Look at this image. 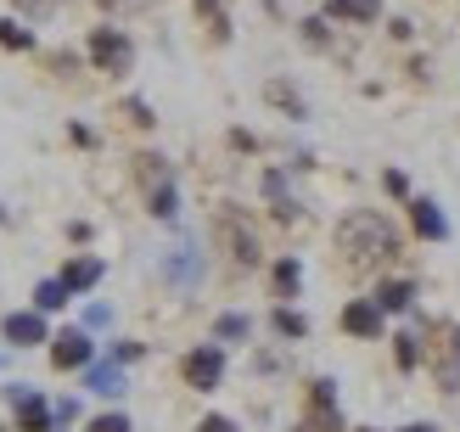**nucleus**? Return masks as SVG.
Returning <instances> with one entry per match:
<instances>
[{
  "label": "nucleus",
  "mask_w": 460,
  "mask_h": 432,
  "mask_svg": "<svg viewBox=\"0 0 460 432\" xmlns=\"http://www.w3.org/2000/svg\"><path fill=\"white\" fill-rule=\"evenodd\" d=\"M90 432H129V416L107 410V416H96V421H90Z\"/></svg>",
  "instance_id": "obj_28"
},
{
  "label": "nucleus",
  "mask_w": 460,
  "mask_h": 432,
  "mask_svg": "<svg viewBox=\"0 0 460 432\" xmlns=\"http://www.w3.org/2000/svg\"><path fill=\"white\" fill-rule=\"evenodd\" d=\"M0 331H6V343H17V348L51 343V337H45V314H40V309H17V314H6V321H0Z\"/></svg>",
  "instance_id": "obj_9"
},
{
  "label": "nucleus",
  "mask_w": 460,
  "mask_h": 432,
  "mask_svg": "<svg viewBox=\"0 0 460 432\" xmlns=\"http://www.w3.org/2000/svg\"><path fill=\"white\" fill-rule=\"evenodd\" d=\"M180 371H186V382H191L197 393H214L219 376H225V348L219 343H202V348L186 354V366H180Z\"/></svg>",
  "instance_id": "obj_5"
},
{
  "label": "nucleus",
  "mask_w": 460,
  "mask_h": 432,
  "mask_svg": "<svg viewBox=\"0 0 460 432\" xmlns=\"http://www.w3.org/2000/svg\"><path fill=\"white\" fill-rule=\"evenodd\" d=\"M102 6H124V0H102Z\"/></svg>",
  "instance_id": "obj_36"
},
{
  "label": "nucleus",
  "mask_w": 460,
  "mask_h": 432,
  "mask_svg": "<svg viewBox=\"0 0 460 432\" xmlns=\"http://www.w3.org/2000/svg\"><path fill=\"white\" fill-rule=\"evenodd\" d=\"M51 6H57V0H17V12H29V17H45Z\"/></svg>",
  "instance_id": "obj_32"
},
{
  "label": "nucleus",
  "mask_w": 460,
  "mask_h": 432,
  "mask_svg": "<svg viewBox=\"0 0 460 432\" xmlns=\"http://www.w3.org/2000/svg\"><path fill=\"white\" fill-rule=\"evenodd\" d=\"M90 62H96L102 74L124 79L129 67H135V40L124 29H90Z\"/></svg>",
  "instance_id": "obj_3"
},
{
  "label": "nucleus",
  "mask_w": 460,
  "mask_h": 432,
  "mask_svg": "<svg viewBox=\"0 0 460 432\" xmlns=\"http://www.w3.org/2000/svg\"><path fill=\"white\" fill-rule=\"evenodd\" d=\"M12 404H17V427H22V432H51L57 410H51V404H45L34 388H12Z\"/></svg>",
  "instance_id": "obj_10"
},
{
  "label": "nucleus",
  "mask_w": 460,
  "mask_h": 432,
  "mask_svg": "<svg viewBox=\"0 0 460 432\" xmlns=\"http://www.w3.org/2000/svg\"><path fill=\"white\" fill-rule=\"evenodd\" d=\"M342 331H349V337H365V343H371V337H382V309H376V298H354L349 309H342Z\"/></svg>",
  "instance_id": "obj_11"
},
{
  "label": "nucleus",
  "mask_w": 460,
  "mask_h": 432,
  "mask_svg": "<svg viewBox=\"0 0 460 432\" xmlns=\"http://www.w3.org/2000/svg\"><path fill=\"white\" fill-rule=\"evenodd\" d=\"M421 354H427V348H421V337H416V331H399V337H394V359H399V371H416V366H421Z\"/></svg>",
  "instance_id": "obj_19"
},
{
  "label": "nucleus",
  "mask_w": 460,
  "mask_h": 432,
  "mask_svg": "<svg viewBox=\"0 0 460 432\" xmlns=\"http://www.w3.org/2000/svg\"><path fill=\"white\" fill-rule=\"evenodd\" d=\"M90 393H102V399H119L124 393V366L119 359H107V366H90Z\"/></svg>",
  "instance_id": "obj_16"
},
{
  "label": "nucleus",
  "mask_w": 460,
  "mask_h": 432,
  "mask_svg": "<svg viewBox=\"0 0 460 432\" xmlns=\"http://www.w3.org/2000/svg\"><path fill=\"white\" fill-rule=\"evenodd\" d=\"M394 259H399V231L387 225V214L359 208L337 225V264L349 276H371V269L394 264Z\"/></svg>",
  "instance_id": "obj_1"
},
{
  "label": "nucleus",
  "mask_w": 460,
  "mask_h": 432,
  "mask_svg": "<svg viewBox=\"0 0 460 432\" xmlns=\"http://www.w3.org/2000/svg\"><path fill=\"white\" fill-rule=\"evenodd\" d=\"M247 331H252L247 314H219V321H214V343H242Z\"/></svg>",
  "instance_id": "obj_21"
},
{
  "label": "nucleus",
  "mask_w": 460,
  "mask_h": 432,
  "mask_svg": "<svg viewBox=\"0 0 460 432\" xmlns=\"http://www.w3.org/2000/svg\"><path fill=\"white\" fill-rule=\"evenodd\" d=\"M427 366H432V382L444 393H460V326L455 321L427 326Z\"/></svg>",
  "instance_id": "obj_2"
},
{
  "label": "nucleus",
  "mask_w": 460,
  "mask_h": 432,
  "mask_svg": "<svg viewBox=\"0 0 460 432\" xmlns=\"http://www.w3.org/2000/svg\"><path fill=\"white\" fill-rule=\"evenodd\" d=\"M404 432H438V427H432V421H416V427H404Z\"/></svg>",
  "instance_id": "obj_35"
},
{
  "label": "nucleus",
  "mask_w": 460,
  "mask_h": 432,
  "mask_svg": "<svg viewBox=\"0 0 460 432\" xmlns=\"http://www.w3.org/2000/svg\"><path fill=\"white\" fill-rule=\"evenodd\" d=\"M135 180H141V191H146V197L174 186V174H169V163H164L157 152H141V157H135Z\"/></svg>",
  "instance_id": "obj_14"
},
{
  "label": "nucleus",
  "mask_w": 460,
  "mask_h": 432,
  "mask_svg": "<svg viewBox=\"0 0 460 432\" xmlns=\"http://www.w3.org/2000/svg\"><path fill=\"white\" fill-rule=\"evenodd\" d=\"M326 17L354 22V29H371V22L382 17V0H326Z\"/></svg>",
  "instance_id": "obj_13"
},
{
  "label": "nucleus",
  "mask_w": 460,
  "mask_h": 432,
  "mask_svg": "<svg viewBox=\"0 0 460 432\" xmlns=\"http://www.w3.org/2000/svg\"><path fill=\"white\" fill-rule=\"evenodd\" d=\"M197 12L208 17V29H214V40H230V22H225V6H219V0H197Z\"/></svg>",
  "instance_id": "obj_26"
},
{
  "label": "nucleus",
  "mask_w": 460,
  "mask_h": 432,
  "mask_svg": "<svg viewBox=\"0 0 460 432\" xmlns=\"http://www.w3.org/2000/svg\"><path fill=\"white\" fill-rule=\"evenodd\" d=\"M365 432H371V427H365Z\"/></svg>",
  "instance_id": "obj_37"
},
{
  "label": "nucleus",
  "mask_w": 460,
  "mask_h": 432,
  "mask_svg": "<svg viewBox=\"0 0 460 432\" xmlns=\"http://www.w3.org/2000/svg\"><path fill=\"white\" fill-rule=\"evenodd\" d=\"M0 45H6V51H29V45H34V29H22V22H12V17H0Z\"/></svg>",
  "instance_id": "obj_24"
},
{
  "label": "nucleus",
  "mask_w": 460,
  "mask_h": 432,
  "mask_svg": "<svg viewBox=\"0 0 460 432\" xmlns=\"http://www.w3.org/2000/svg\"><path fill=\"white\" fill-rule=\"evenodd\" d=\"M51 410H57V421H79V404H74V399H57Z\"/></svg>",
  "instance_id": "obj_33"
},
{
  "label": "nucleus",
  "mask_w": 460,
  "mask_h": 432,
  "mask_svg": "<svg viewBox=\"0 0 460 432\" xmlns=\"http://www.w3.org/2000/svg\"><path fill=\"white\" fill-rule=\"evenodd\" d=\"M214 236L225 242V253L236 259V264H259L264 259V247H259V231L236 214V208H219V219H214Z\"/></svg>",
  "instance_id": "obj_4"
},
{
  "label": "nucleus",
  "mask_w": 460,
  "mask_h": 432,
  "mask_svg": "<svg viewBox=\"0 0 460 432\" xmlns=\"http://www.w3.org/2000/svg\"><path fill=\"white\" fill-rule=\"evenodd\" d=\"M382 186H387V197H410V180H404L399 169H387V174H382Z\"/></svg>",
  "instance_id": "obj_29"
},
{
  "label": "nucleus",
  "mask_w": 460,
  "mask_h": 432,
  "mask_svg": "<svg viewBox=\"0 0 460 432\" xmlns=\"http://www.w3.org/2000/svg\"><path fill=\"white\" fill-rule=\"evenodd\" d=\"M51 366L57 371H90L96 366V343L84 331H62V337H51Z\"/></svg>",
  "instance_id": "obj_7"
},
{
  "label": "nucleus",
  "mask_w": 460,
  "mask_h": 432,
  "mask_svg": "<svg viewBox=\"0 0 460 432\" xmlns=\"http://www.w3.org/2000/svg\"><path fill=\"white\" fill-rule=\"evenodd\" d=\"M264 96H270L275 107H287V112H292V119H304V96H297V90H292V84H281V79H270V84H264Z\"/></svg>",
  "instance_id": "obj_23"
},
{
  "label": "nucleus",
  "mask_w": 460,
  "mask_h": 432,
  "mask_svg": "<svg viewBox=\"0 0 460 432\" xmlns=\"http://www.w3.org/2000/svg\"><path fill=\"white\" fill-rule=\"evenodd\" d=\"M197 432H236V421H230V416H202Z\"/></svg>",
  "instance_id": "obj_30"
},
{
  "label": "nucleus",
  "mask_w": 460,
  "mask_h": 432,
  "mask_svg": "<svg viewBox=\"0 0 460 432\" xmlns=\"http://www.w3.org/2000/svg\"><path fill=\"white\" fill-rule=\"evenodd\" d=\"M57 281H62L67 292H90V287L102 281V259H90V253H84V259H67V269H62Z\"/></svg>",
  "instance_id": "obj_15"
},
{
  "label": "nucleus",
  "mask_w": 460,
  "mask_h": 432,
  "mask_svg": "<svg viewBox=\"0 0 460 432\" xmlns=\"http://www.w3.org/2000/svg\"><path fill=\"white\" fill-rule=\"evenodd\" d=\"M264 197H270V208H275V219H297V202H292V191H287V180L281 174H264Z\"/></svg>",
  "instance_id": "obj_17"
},
{
  "label": "nucleus",
  "mask_w": 460,
  "mask_h": 432,
  "mask_svg": "<svg viewBox=\"0 0 460 432\" xmlns=\"http://www.w3.org/2000/svg\"><path fill=\"white\" fill-rule=\"evenodd\" d=\"M304 40H309V45H326V22L309 17V22H304Z\"/></svg>",
  "instance_id": "obj_31"
},
{
  "label": "nucleus",
  "mask_w": 460,
  "mask_h": 432,
  "mask_svg": "<svg viewBox=\"0 0 460 432\" xmlns=\"http://www.w3.org/2000/svg\"><path fill=\"white\" fill-rule=\"evenodd\" d=\"M124 119H129L135 129H152V124H157V119H152V107H146V101H124Z\"/></svg>",
  "instance_id": "obj_27"
},
{
  "label": "nucleus",
  "mask_w": 460,
  "mask_h": 432,
  "mask_svg": "<svg viewBox=\"0 0 460 432\" xmlns=\"http://www.w3.org/2000/svg\"><path fill=\"white\" fill-rule=\"evenodd\" d=\"M275 331H281V337H309V321H304V314H297V309H275Z\"/></svg>",
  "instance_id": "obj_25"
},
{
  "label": "nucleus",
  "mask_w": 460,
  "mask_h": 432,
  "mask_svg": "<svg viewBox=\"0 0 460 432\" xmlns=\"http://www.w3.org/2000/svg\"><path fill=\"white\" fill-rule=\"evenodd\" d=\"M297 432H342V416H337V382L320 376L314 388H309V421L297 427Z\"/></svg>",
  "instance_id": "obj_6"
},
{
  "label": "nucleus",
  "mask_w": 460,
  "mask_h": 432,
  "mask_svg": "<svg viewBox=\"0 0 460 432\" xmlns=\"http://www.w3.org/2000/svg\"><path fill=\"white\" fill-rule=\"evenodd\" d=\"M112 359H119V366H129V359H141V343H119V348H112Z\"/></svg>",
  "instance_id": "obj_34"
},
{
  "label": "nucleus",
  "mask_w": 460,
  "mask_h": 432,
  "mask_svg": "<svg viewBox=\"0 0 460 432\" xmlns=\"http://www.w3.org/2000/svg\"><path fill=\"white\" fill-rule=\"evenodd\" d=\"M297 281H304V264H297V259L275 264V298H297Z\"/></svg>",
  "instance_id": "obj_20"
},
{
  "label": "nucleus",
  "mask_w": 460,
  "mask_h": 432,
  "mask_svg": "<svg viewBox=\"0 0 460 432\" xmlns=\"http://www.w3.org/2000/svg\"><path fill=\"white\" fill-rule=\"evenodd\" d=\"M164 281H174V287H197V281H202V253H197V242H174L169 253H164Z\"/></svg>",
  "instance_id": "obj_8"
},
{
  "label": "nucleus",
  "mask_w": 460,
  "mask_h": 432,
  "mask_svg": "<svg viewBox=\"0 0 460 432\" xmlns=\"http://www.w3.org/2000/svg\"><path fill=\"white\" fill-rule=\"evenodd\" d=\"M410 298H416V287H410V281H382V287H376V309H382V314L410 309Z\"/></svg>",
  "instance_id": "obj_18"
},
{
  "label": "nucleus",
  "mask_w": 460,
  "mask_h": 432,
  "mask_svg": "<svg viewBox=\"0 0 460 432\" xmlns=\"http://www.w3.org/2000/svg\"><path fill=\"white\" fill-rule=\"evenodd\" d=\"M410 219H416V236H427V242H444L449 236V219H444V208L432 197H416L410 202Z\"/></svg>",
  "instance_id": "obj_12"
},
{
  "label": "nucleus",
  "mask_w": 460,
  "mask_h": 432,
  "mask_svg": "<svg viewBox=\"0 0 460 432\" xmlns=\"http://www.w3.org/2000/svg\"><path fill=\"white\" fill-rule=\"evenodd\" d=\"M67 298H74V292H67L62 281H40V287H34V309H40V314H51V309H62Z\"/></svg>",
  "instance_id": "obj_22"
}]
</instances>
